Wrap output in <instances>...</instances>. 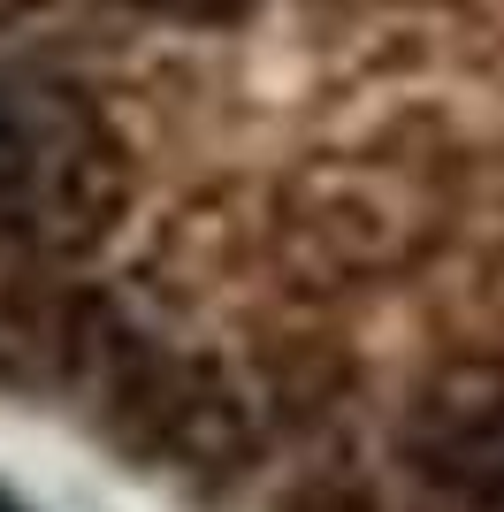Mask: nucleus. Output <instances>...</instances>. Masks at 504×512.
<instances>
[{"label":"nucleus","mask_w":504,"mask_h":512,"mask_svg":"<svg viewBox=\"0 0 504 512\" xmlns=\"http://www.w3.org/2000/svg\"><path fill=\"white\" fill-rule=\"evenodd\" d=\"M153 16H176V23H237L252 0H138Z\"/></svg>","instance_id":"7ed1b4c3"},{"label":"nucleus","mask_w":504,"mask_h":512,"mask_svg":"<svg viewBox=\"0 0 504 512\" xmlns=\"http://www.w3.org/2000/svg\"><path fill=\"white\" fill-rule=\"evenodd\" d=\"M0 512H16V505H0Z\"/></svg>","instance_id":"20e7f679"},{"label":"nucleus","mask_w":504,"mask_h":512,"mask_svg":"<svg viewBox=\"0 0 504 512\" xmlns=\"http://www.w3.org/2000/svg\"><path fill=\"white\" fill-rule=\"evenodd\" d=\"M283 512H382V497L359 482V474H306V482H291V497H283Z\"/></svg>","instance_id":"f03ea898"},{"label":"nucleus","mask_w":504,"mask_h":512,"mask_svg":"<svg viewBox=\"0 0 504 512\" xmlns=\"http://www.w3.org/2000/svg\"><path fill=\"white\" fill-rule=\"evenodd\" d=\"M115 199V138L77 92L0 85V268L100 245Z\"/></svg>","instance_id":"f257e3e1"}]
</instances>
